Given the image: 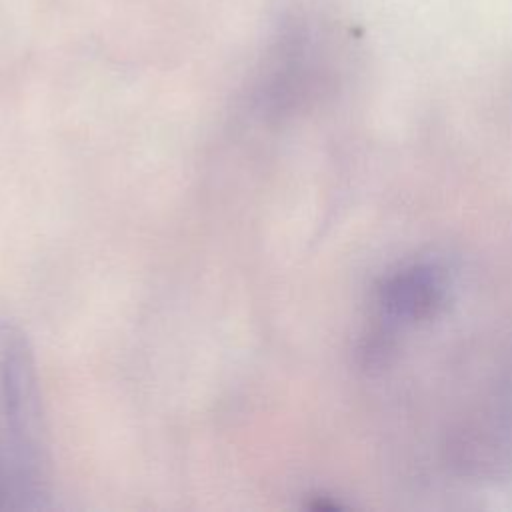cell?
Instances as JSON below:
<instances>
[{
  "label": "cell",
  "mask_w": 512,
  "mask_h": 512,
  "mask_svg": "<svg viewBox=\"0 0 512 512\" xmlns=\"http://www.w3.org/2000/svg\"><path fill=\"white\" fill-rule=\"evenodd\" d=\"M38 374L26 334L0 322V470L32 510L48 506V450Z\"/></svg>",
  "instance_id": "cell-1"
},
{
  "label": "cell",
  "mask_w": 512,
  "mask_h": 512,
  "mask_svg": "<svg viewBox=\"0 0 512 512\" xmlns=\"http://www.w3.org/2000/svg\"><path fill=\"white\" fill-rule=\"evenodd\" d=\"M440 298V286L432 270L412 268L394 278L392 286L386 290V306L396 314L416 316L428 312Z\"/></svg>",
  "instance_id": "cell-2"
},
{
  "label": "cell",
  "mask_w": 512,
  "mask_h": 512,
  "mask_svg": "<svg viewBox=\"0 0 512 512\" xmlns=\"http://www.w3.org/2000/svg\"><path fill=\"white\" fill-rule=\"evenodd\" d=\"M0 510H32L24 492L0 470Z\"/></svg>",
  "instance_id": "cell-3"
}]
</instances>
